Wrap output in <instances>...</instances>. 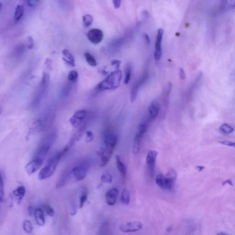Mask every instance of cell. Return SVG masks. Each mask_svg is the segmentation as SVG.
<instances>
[{
    "instance_id": "cell-15",
    "label": "cell",
    "mask_w": 235,
    "mask_h": 235,
    "mask_svg": "<svg viewBox=\"0 0 235 235\" xmlns=\"http://www.w3.org/2000/svg\"><path fill=\"white\" fill-rule=\"evenodd\" d=\"M43 161H44L40 159L33 158L25 166L26 172L29 175L33 174L41 167Z\"/></svg>"
},
{
    "instance_id": "cell-5",
    "label": "cell",
    "mask_w": 235,
    "mask_h": 235,
    "mask_svg": "<svg viewBox=\"0 0 235 235\" xmlns=\"http://www.w3.org/2000/svg\"><path fill=\"white\" fill-rule=\"evenodd\" d=\"M64 155L65 154L62 150L54 154L50 158L47 165L40 172L39 174L40 180H45L50 177L55 171L58 163Z\"/></svg>"
},
{
    "instance_id": "cell-38",
    "label": "cell",
    "mask_w": 235,
    "mask_h": 235,
    "mask_svg": "<svg viewBox=\"0 0 235 235\" xmlns=\"http://www.w3.org/2000/svg\"><path fill=\"white\" fill-rule=\"evenodd\" d=\"M94 139V135L92 132L90 131H87L86 132V137L85 141L86 143L90 142L93 141Z\"/></svg>"
},
{
    "instance_id": "cell-17",
    "label": "cell",
    "mask_w": 235,
    "mask_h": 235,
    "mask_svg": "<svg viewBox=\"0 0 235 235\" xmlns=\"http://www.w3.org/2000/svg\"><path fill=\"white\" fill-rule=\"evenodd\" d=\"M119 196V191L116 188H113L106 194V200L108 205L113 206L116 204Z\"/></svg>"
},
{
    "instance_id": "cell-16",
    "label": "cell",
    "mask_w": 235,
    "mask_h": 235,
    "mask_svg": "<svg viewBox=\"0 0 235 235\" xmlns=\"http://www.w3.org/2000/svg\"><path fill=\"white\" fill-rule=\"evenodd\" d=\"M103 143L116 147L118 142L117 135L111 130H106L103 134Z\"/></svg>"
},
{
    "instance_id": "cell-40",
    "label": "cell",
    "mask_w": 235,
    "mask_h": 235,
    "mask_svg": "<svg viewBox=\"0 0 235 235\" xmlns=\"http://www.w3.org/2000/svg\"><path fill=\"white\" fill-rule=\"evenodd\" d=\"M28 43H27V48L29 49H31L33 48L34 46V40L33 39L31 36H28Z\"/></svg>"
},
{
    "instance_id": "cell-14",
    "label": "cell",
    "mask_w": 235,
    "mask_h": 235,
    "mask_svg": "<svg viewBox=\"0 0 235 235\" xmlns=\"http://www.w3.org/2000/svg\"><path fill=\"white\" fill-rule=\"evenodd\" d=\"M148 77V73H145L140 80L137 81V82L134 84L132 88V91H131V102H134L136 100L140 87L142 86V84H144L145 82H146Z\"/></svg>"
},
{
    "instance_id": "cell-11",
    "label": "cell",
    "mask_w": 235,
    "mask_h": 235,
    "mask_svg": "<svg viewBox=\"0 0 235 235\" xmlns=\"http://www.w3.org/2000/svg\"><path fill=\"white\" fill-rule=\"evenodd\" d=\"M120 229L124 233H134L140 231L143 227L142 223L138 221H130L124 224L121 225Z\"/></svg>"
},
{
    "instance_id": "cell-10",
    "label": "cell",
    "mask_w": 235,
    "mask_h": 235,
    "mask_svg": "<svg viewBox=\"0 0 235 235\" xmlns=\"http://www.w3.org/2000/svg\"><path fill=\"white\" fill-rule=\"evenodd\" d=\"M177 173L173 169H170L166 175H164V190L171 191L174 187Z\"/></svg>"
},
{
    "instance_id": "cell-36",
    "label": "cell",
    "mask_w": 235,
    "mask_h": 235,
    "mask_svg": "<svg viewBox=\"0 0 235 235\" xmlns=\"http://www.w3.org/2000/svg\"><path fill=\"white\" fill-rule=\"evenodd\" d=\"M87 192L86 191H84L82 193L80 198V208H82L83 207L84 204L86 203L87 199Z\"/></svg>"
},
{
    "instance_id": "cell-12",
    "label": "cell",
    "mask_w": 235,
    "mask_h": 235,
    "mask_svg": "<svg viewBox=\"0 0 235 235\" xmlns=\"http://www.w3.org/2000/svg\"><path fill=\"white\" fill-rule=\"evenodd\" d=\"M163 29H159L157 31L155 45L154 58L156 61H159L162 57V42L164 35Z\"/></svg>"
},
{
    "instance_id": "cell-22",
    "label": "cell",
    "mask_w": 235,
    "mask_h": 235,
    "mask_svg": "<svg viewBox=\"0 0 235 235\" xmlns=\"http://www.w3.org/2000/svg\"><path fill=\"white\" fill-rule=\"evenodd\" d=\"M24 14V7L22 4L18 5L15 9L14 13V19L15 22H18L23 16Z\"/></svg>"
},
{
    "instance_id": "cell-3",
    "label": "cell",
    "mask_w": 235,
    "mask_h": 235,
    "mask_svg": "<svg viewBox=\"0 0 235 235\" xmlns=\"http://www.w3.org/2000/svg\"><path fill=\"white\" fill-rule=\"evenodd\" d=\"M122 78L121 71L117 69L109 73L105 80L98 84L96 86V89L100 91L114 90L120 86Z\"/></svg>"
},
{
    "instance_id": "cell-7",
    "label": "cell",
    "mask_w": 235,
    "mask_h": 235,
    "mask_svg": "<svg viewBox=\"0 0 235 235\" xmlns=\"http://www.w3.org/2000/svg\"><path fill=\"white\" fill-rule=\"evenodd\" d=\"M115 147L109 144L103 143L97 153L100 157V165L101 167L105 166L109 162L113 154Z\"/></svg>"
},
{
    "instance_id": "cell-37",
    "label": "cell",
    "mask_w": 235,
    "mask_h": 235,
    "mask_svg": "<svg viewBox=\"0 0 235 235\" xmlns=\"http://www.w3.org/2000/svg\"><path fill=\"white\" fill-rule=\"evenodd\" d=\"M78 77V73L76 71L72 70L68 74V80L70 82H74L77 80Z\"/></svg>"
},
{
    "instance_id": "cell-29",
    "label": "cell",
    "mask_w": 235,
    "mask_h": 235,
    "mask_svg": "<svg viewBox=\"0 0 235 235\" xmlns=\"http://www.w3.org/2000/svg\"><path fill=\"white\" fill-rule=\"evenodd\" d=\"M109 225L108 222L104 223L100 228L99 235H109Z\"/></svg>"
},
{
    "instance_id": "cell-35",
    "label": "cell",
    "mask_w": 235,
    "mask_h": 235,
    "mask_svg": "<svg viewBox=\"0 0 235 235\" xmlns=\"http://www.w3.org/2000/svg\"><path fill=\"white\" fill-rule=\"evenodd\" d=\"M155 182L156 184L164 190V175L162 174H157L155 178Z\"/></svg>"
},
{
    "instance_id": "cell-34",
    "label": "cell",
    "mask_w": 235,
    "mask_h": 235,
    "mask_svg": "<svg viewBox=\"0 0 235 235\" xmlns=\"http://www.w3.org/2000/svg\"><path fill=\"white\" fill-rule=\"evenodd\" d=\"M84 26L86 28L89 27L93 22V17L90 15H86L83 17Z\"/></svg>"
},
{
    "instance_id": "cell-24",
    "label": "cell",
    "mask_w": 235,
    "mask_h": 235,
    "mask_svg": "<svg viewBox=\"0 0 235 235\" xmlns=\"http://www.w3.org/2000/svg\"><path fill=\"white\" fill-rule=\"evenodd\" d=\"M121 200L122 203L124 205H128L130 204V192L126 189H124L122 191Z\"/></svg>"
},
{
    "instance_id": "cell-21",
    "label": "cell",
    "mask_w": 235,
    "mask_h": 235,
    "mask_svg": "<svg viewBox=\"0 0 235 235\" xmlns=\"http://www.w3.org/2000/svg\"><path fill=\"white\" fill-rule=\"evenodd\" d=\"M160 110L159 103L157 101H153L149 107V113L151 119H155L158 115Z\"/></svg>"
},
{
    "instance_id": "cell-45",
    "label": "cell",
    "mask_w": 235,
    "mask_h": 235,
    "mask_svg": "<svg viewBox=\"0 0 235 235\" xmlns=\"http://www.w3.org/2000/svg\"><path fill=\"white\" fill-rule=\"evenodd\" d=\"M113 5L115 9L120 8L121 4V1L120 0H114L113 1Z\"/></svg>"
},
{
    "instance_id": "cell-1",
    "label": "cell",
    "mask_w": 235,
    "mask_h": 235,
    "mask_svg": "<svg viewBox=\"0 0 235 235\" xmlns=\"http://www.w3.org/2000/svg\"><path fill=\"white\" fill-rule=\"evenodd\" d=\"M92 161L90 158H84L73 163L62 172L56 184V188H61L70 181H82L91 168Z\"/></svg>"
},
{
    "instance_id": "cell-42",
    "label": "cell",
    "mask_w": 235,
    "mask_h": 235,
    "mask_svg": "<svg viewBox=\"0 0 235 235\" xmlns=\"http://www.w3.org/2000/svg\"><path fill=\"white\" fill-rule=\"evenodd\" d=\"M179 77L181 80H184L186 79V73H185L184 70L183 68H181L179 69Z\"/></svg>"
},
{
    "instance_id": "cell-19",
    "label": "cell",
    "mask_w": 235,
    "mask_h": 235,
    "mask_svg": "<svg viewBox=\"0 0 235 235\" xmlns=\"http://www.w3.org/2000/svg\"><path fill=\"white\" fill-rule=\"evenodd\" d=\"M26 193V190L25 187L23 186H20L14 190L13 191V194L18 204H19L24 198Z\"/></svg>"
},
{
    "instance_id": "cell-23",
    "label": "cell",
    "mask_w": 235,
    "mask_h": 235,
    "mask_svg": "<svg viewBox=\"0 0 235 235\" xmlns=\"http://www.w3.org/2000/svg\"><path fill=\"white\" fill-rule=\"evenodd\" d=\"M116 159L117 166L118 170L120 172L123 177L124 178L126 176V173H127L126 166L122 162L120 157L119 156H116Z\"/></svg>"
},
{
    "instance_id": "cell-32",
    "label": "cell",
    "mask_w": 235,
    "mask_h": 235,
    "mask_svg": "<svg viewBox=\"0 0 235 235\" xmlns=\"http://www.w3.org/2000/svg\"><path fill=\"white\" fill-rule=\"evenodd\" d=\"M42 208L46 212L47 215L51 217H53L55 216V211L53 208L47 204H44L42 205Z\"/></svg>"
},
{
    "instance_id": "cell-4",
    "label": "cell",
    "mask_w": 235,
    "mask_h": 235,
    "mask_svg": "<svg viewBox=\"0 0 235 235\" xmlns=\"http://www.w3.org/2000/svg\"><path fill=\"white\" fill-rule=\"evenodd\" d=\"M55 117L56 113L54 110L47 111L34 123L32 131L34 132H40L48 130L52 126Z\"/></svg>"
},
{
    "instance_id": "cell-6",
    "label": "cell",
    "mask_w": 235,
    "mask_h": 235,
    "mask_svg": "<svg viewBox=\"0 0 235 235\" xmlns=\"http://www.w3.org/2000/svg\"><path fill=\"white\" fill-rule=\"evenodd\" d=\"M49 82V76L48 74L46 73H44L40 83L39 84L36 94L33 101L32 106L34 107H37L39 105L48 88Z\"/></svg>"
},
{
    "instance_id": "cell-25",
    "label": "cell",
    "mask_w": 235,
    "mask_h": 235,
    "mask_svg": "<svg viewBox=\"0 0 235 235\" xmlns=\"http://www.w3.org/2000/svg\"><path fill=\"white\" fill-rule=\"evenodd\" d=\"M222 8L225 10H232L235 8V0L222 1L221 3Z\"/></svg>"
},
{
    "instance_id": "cell-46",
    "label": "cell",
    "mask_w": 235,
    "mask_h": 235,
    "mask_svg": "<svg viewBox=\"0 0 235 235\" xmlns=\"http://www.w3.org/2000/svg\"><path fill=\"white\" fill-rule=\"evenodd\" d=\"M33 211V210L32 207L31 205L29 206V207H28V213H29V215L31 216L32 215Z\"/></svg>"
},
{
    "instance_id": "cell-44",
    "label": "cell",
    "mask_w": 235,
    "mask_h": 235,
    "mask_svg": "<svg viewBox=\"0 0 235 235\" xmlns=\"http://www.w3.org/2000/svg\"><path fill=\"white\" fill-rule=\"evenodd\" d=\"M121 64V62L120 61V60H113V61H112V63H111V65L115 67V68L117 69H119V68H120V65Z\"/></svg>"
},
{
    "instance_id": "cell-2",
    "label": "cell",
    "mask_w": 235,
    "mask_h": 235,
    "mask_svg": "<svg viewBox=\"0 0 235 235\" xmlns=\"http://www.w3.org/2000/svg\"><path fill=\"white\" fill-rule=\"evenodd\" d=\"M57 130L53 128L49 132L45 137L40 142L38 148L37 149L33 158L40 159L44 161L48 153L54 143L57 137Z\"/></svg>"
},
{
    "instance_id": "cell-33",
    "label": "cell",
    "mask_w": 235,
    "mask_h": 235,
    "mask_svg": "<svg viewBox=\"0 0 235 235\" xmlns=\"http://www.w3.org/2000/svg\"><path fill=\"white\" fill-rule=\"evenodd\" d=\"M101 181L106 183L111 184L113 181V177L108 172L104 173L101 177Z\"/></svg>"
},
{
    "instance_id": "cell-43",
    "label": "cell",
    "mask_w": 235,
    "mask_h": 235,
    "mask_svg": "<svg viewBox=\"0 0 235 235\" xmlns=\"http://www.w3.org/2000/svg\"><path fill=\"white\" fill-rule=\"evenodd\" d=\"M143 37L144 39V40H145V43L147 45H149L150 43V38L148 34L146 33H144L143 34Z\"/></svg>"
},
{
    "instance_id": "cell-49",
    "label": "cell",
    "mask_w": 235,
    "mask_h": 235,
    "mask_svg": "<svg viewBox=\"0 0 235 235\" xmlns=\"http://www.w3.org/2000/svg\"><path fill=\"white\" fill-rule=\"evenodd\" d=\"M217 235H227L225 234V233H219Z\"/></svg>"
},
{
    "instance_id": "cell-13",
    "label": "cell",
    "mask_w": 235,
    "mask_h": 235,
    "mask_svg": "<svg viewBox=\"0 0 235 235\" xmlns=\"http://www.w3.org/2000/svg\"><path fill=\"white\" fill-rule=\"evenodd\" d=\"M87 36L91 43L98 44L103 40V33L100 29L94 28L89 31Z\"/></svg>"
},
{
    "instance_id": "cell-28",
    "label": "cell",
    "mask_w": 235,
    "mask_h": 235,
    "mask_svg": "<svg viewBox=\"0 0 235 235\" xmlns=\"http://www.w3.org/2000/svg\"><path fill=\"white\" fill-rule=\"evenodd\" d=\"M132 73V66L131 65H127L125 70V77H124V83L127 85L130 82Z\"/></svg>"
},
{
    "instance_id": "cell-18",
    "label": "cell",
    "mask_w": 235,
    "mask_h": 235,
    "mask_svg": "<svg viewBox=\"0 0 235 235\" xmlns=\"http://www.w3.org/2000/svg\"><path fill=\"white\" fill-rule=\"evenodd\" d=\"M33 214L37 224L40 226H44L45 224V219L43 210L41 208H38L34 210Z\"/></svg>"
},
{
    "instance_id": "cell-47",
    "label": "cell",
    "mask_w": 235,
    "mask_h": 235,
    "mask_svg": "<svg viewBox=\"0 0 235 235\" xmlns=\"http://www.w3.org/2000/svg\"><path fill=\"white\" fill-rule=\"evenodd\" d=\"M226 183H228L229 184H230V185H233V183H232V181H231V180H226V181H225V182H224L223 183V185L224 184H225Z\"/></svg>"
},
{
    "instance_id": "cell-41",
    "label": "cell",
    "mask_w": 235,
    "mask_h": 235,
    "mask_svg": "<svg viewBox=\"0 0 235 235\" xmlns=\"http://www.w3.org/2000/svg\"><path fill=\"white\" fill-rule=\"evenodd\" d=\"M40 1H26L25 2L26 3L27 5L30 7H34L37 5Z\"/></svg>"
},
{
    "instance_id": "cell-30",
    "label": "cell",
    "mask_w": 235,
    "mask_h": 235,
    "mask_svg": "<svg viewBox=\"0 0 235 235\" xmlns=\"http://www.w3.org/2000/svg\"><path fill=\"white\" fill-rule=\"evenodd\" d=\"M220 130L223 132L225 134H230L233 133L234 131V129L229 124H224L220 127Z\"/></svg>"
},
{
    "instance_id": "cell-48",
    "label": "cell",
    "mask_w": 235,
    "mask_h": 235,
    "mask_svg": "<svg viewBox=\"0 0 235 235\" xmlns=\"http://www.w3.org/2000/svg\"><path fill=\"white\" fill-rule=\"evenodd\" d=\"M196 168H197V169L198 170L201 171L203 170V169H204V167L203 166H199L196 167Z\"/></svg>"
},
{
    "instance_id": "cell-27",
    "label": "cell",
    "mask_w": 235,
    "mask_h": 235,
    "mask_svg": "<svg viewBox=\"0 0 235 235\" xmlns=\"http://www.w3.org/2000/svg\"><path fill=\"white\" fill-rule=\"evenodd\" d=\"M23 227L24 232H26L27 233H31L33 230L32 223L29 220H26L23 222Z\"/></svg>"
},
{
    "instance_id": "cell-20",
    "label": "cell",
    "mask_w": 235,
    "mask_h": 235,
    "mask_svg": "<svg viewBox=\"0 0 235 235\" xmlns=\"http://www.w3.org/2000/svg\"><path fill=\"white\" fill-rule=\"evenodd\" d=\"M63 59L69 65L74 67L75 65V59L74 57L68 50H63L62 52Z\"/></svg>"
},
{
    "instance_id": "cell-9",
    "label": "cell",
    "mask_w": 235,
    "mask_h": 235,
    "mask_svg": "<svg viewBox=\"0 0 235 235\" xmlns=\"http://www.w3.org/2000/svg\"><path fill=\"white\" fill-rule=\"evenodd\" d=\"M157 154L158 153L156 151L150 150L148 152L147 154L146 158L147 169L149 175L151 177H153L154 175Z\"/></svg>"
},
{
    "instance_id": "cell-39",
    "label": "cell",
    "mask_w": 235,
    "mask_h": 235,
    "mask_svg": "<svg viewBox=\"0 0 235 235\" xmlns=\"http://www.w3.org/2000/svg\"><path fill=\"white\" fill-rule=\"evenodd\" d=\"M219 143L222 145H225V146H229V147H233L235 148V142L233 141H229L224 140L222 141H219Z\"/></svg>"
},
{
    "instance_id": "cell-26",
    "label": "cell",
    "mask_w": 235,
    "mask_h": 235,
    "mask_svg": "<svg viewBox=\"0 0 235 235\" xmlns=\"http://www.w3.org/2000/svg\"><path fill=\"white\" fill-rule=\"evenodd\" d=\"M85 57L88 64L92 67H96L97 65V62L95 57L88 52L85 53Z\"/></svg>"
},
{
    "instance_id": "cell-31",
    "label": "cell",
    "mask_w": 235,
    "mask_h": 235,
    "mask_svg": "<svg viewBox=\"0 0 235 235\" xmlns=\"http://www.w3.org/2000/svg\"><path fill=\"white\" fill-rule=\"evenodd\" d=\"M4 184L3 177L2 172L1 173V182H0V201L2 203L4 198Z\"/></svg>"
},
{
    "instance_id": "cell-8",
    "label": "cell",
    "mask_w": 235,
    "mask_h": 235,
    "mask_svg": "<svg viewBox=\"0 0 235 235\" xmlns=\"http://www.w3.org/2000/svg\"><path fill=\"white\" fill-rule=\"evenodd\" d=\"M147 125L146 124H141L138 128L137 132L135 136L134 141L133 152L134 154H137L140 150L141 142L143 135L147 131Z\"/></svg>"
}]
</instances>
